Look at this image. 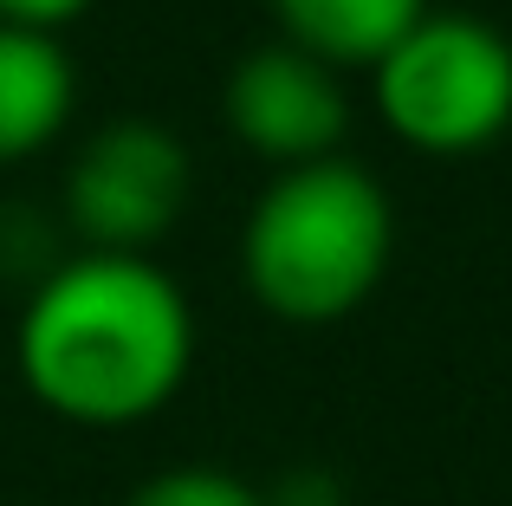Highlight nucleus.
Instances as JSON below:
<instances>
[{
  "label": "nucleus",
  "mask_w": 512,
  "mask_h": 506,
  "mask_svg": "<svg viewBox=\"0 0 512 506\" xmlns=\"http://www.w3.org/2000/svg\"><path fill=\"white\" fill-rule=\"evenodd\" d=\"M396 208L350 156L279 169L247 208L240 279L286 325H338L389 273Z\"/></svg>",
  "instance_id": "obj_2"
},
{
  "label": "nucleus",
  "mask_w": 512,
  "mask_h": 506,
  "mask_svg": "<svg viewBox=\"0 0 512 506\" xmlns=\"http://www.w3.org/2000/svg\"><path fill=\"white\" fill-rule=\"evenodd\" d=\"M221 111H227V130L279 169L338 156V143L350 130V98H344L338 72L318 65L312 52L286 46V39H266V46L240 52L234 72H227Z\"/></svg>",
  "instance_id": "obj_5"
},
{
  "label": "nucleus",
  "mask_w": 512,
  "mask_h": 506,
  "mask_svg": "<svg viewBox=\"0 0 512 506\" xmlns=\"http://www.w3.org/2000/svg\"><path fill=\"white\" fill-rule=\"evenodd\" d=\"M279 20V39L312 52L318 65H370L428 13V0H266Z\"/></svg>",
  "instance_id": "obj_7"
},
{
  "label": "nucleus",
  "mask_w": 512,
  "mask_h": 506,
  "mask_svg": "<svg viewBox=\"0 0 512 506\" xmlns=\"http://www.w3.org/2000/svg\"><path fill=\"white\" fill-rule=\"evenodd\" d=\"M188 143L156 117H111L65 169V221L91 253H150L188 208Z\"/></svg>",
  "instance_id": "obj_4"
},
{
  "label": "nucleus",
  "mask_w": 512,
  "mask_h": 506,
  "mask_svg": "<svg viewBox=\"0 0 512 506\" xmlns=\"http://www.w3.org/2000/svg\"><path fill=\"white\" fill-rule=\"evenodd\" d=\"M266 506H344V487L325 468H292L266 487Z\"/></svg>",
  "instance_id": "obj_9"
},
{
  "label": "nucleus",
  "mask_w": 512,
  "mask_h": 506,
  "mask_svg": "<svg viewBox=\"0 0 512 506\" xmlns=\"http://www.w3.org/2000/svg\"><path fill=\"white\" fill-rule=\"evenodd\" d=\"M78 104V65L59 33L0 26V163H26L65 130Z\"/></svg>",
  "instance_id": "obj_6"
},
{
  "label": "nucleus",
  "mask_w": 512,
  "mask_h": 506,
  "mask_svg": "<svg viewBox=\"0 0 512 506\" xmlns=\"http://www.w3.org/2000/svg\"><path fill=\"white\" fill-rule=\"evenodd\" d=\"M124 506H266V494L253 481L227 468H208V461H182V468H163L150 481H137L124 494Z\"/></svg>",
  "instance_id": "obj_8"
},
{
  "label": "nucleus",
  "mask_w": 512,
  "mask_h": 506,
  "mask_svg": "<svg viewBox=\"0 0 512 506\" xmlns=\"http://www.w3.org/2000/svg\"><path fill=\"white\" fill-rule=\"evenodd\" d=\"M370 78L383 124L409 150L467 156L512 124V39L474 13H422Z\"/></svg>",
  "instance_id": "obj_3"
},
{
  "label": "nucleus",
  "mask_w": 512,
  "mask_h": 506,
  "mask_svg": "<svg viewBox=\"0 0 512 506\" xmlns=\"http://www.w3.org/2000/svg\"><path fill=\"white\" fill-rule=\"evenodd\" d=\"M85 13L91 0H0V26H26V33H65Z\"/></svg>",
  "instance_id": "obj_10"
},
{
  "label": "nucleus",
  "mask_w": 512,
  "mask_h": 506,
  "mask_svg": "<svg viewBox=\"0 0 512 506\" xmlns=\"http://www.w3.org/2000/svg\"><path fill=\"white\" fill-rule=\"evenodd\" d=\"M13 364L39 409L78 429H130L175 403L195 364V312L150 253H65L33 279Z\"/></svg>",
  "instance_id": "obj_1"
}]
</instances>
